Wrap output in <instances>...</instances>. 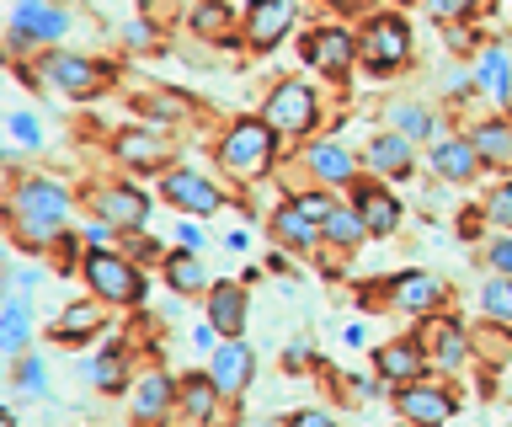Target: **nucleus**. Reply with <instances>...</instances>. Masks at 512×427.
Here are the masks:
<instances>
[{
	"label": "nucleus",
	"instance_id": "obj_8",
	"mask_svg": "<svg viewBox=\"0 0 512 427\" xmlns=\"http://www.w3.org/2000/svg\"><path fill=\"white\" fill-rule=\"evenodd\" d=\"M288 22H294V0H256L251 22H246L251 49H272V43L288 33Z\"/></svg>",
	"mask_w": 512,
	"mask_h": 427
},
{
	"label": "nucleus",
	"instance_id": "obj_43",
	"mask_svg": "<svg viewBox=\"0 0 512 427\" xmlns=\"http://www.w3.org/2000/svg\"><path fill=\"white\" fill-rule=\"evenodd\" d=\"M139 6H155V0H139Z\"/></svg>",
	"mask_w": 512,
	"mask_h": 427
},
{
	"label": "nucleus",
	"instance_id": "obj_13",
	"mask_svg": "<svg viewBox=\"0 0 512 427\" xmlns=\"http://www.w3.org/2000/svg\"><path fill=\"white\" fill-rule=\"evenodd\" d=\"M208 326L224 331V337H240V326H246V299H240L235 283H214V305H208Z\"/></svg>",
	"mask_w": 512,
	"mask_h": 427
},
{
	"label": "nucleus",
	"instance_id": "obj_29",
	"mask_svg": "<svg viewBox=\"0 0 512 427\" xmlns=\"http://www.w3.org/2000/svg\"><path fill=\"white\" fill-rule=\"evenodd\" d=\"M96 326H102V310H96V305H70L59 315L54 337H80V331H96Z\"/></svg>",
	"mask_w": 512,
	"mask_h": 427
},
{
	"label": "nucleus",
	"instance_id": "obj_17",
	"mask_svg": "<svg viewBox=\"0 0 512 427\" xmlns=\"http://www.w3.org/2000/svg\"><path fill=\"white\" fill-rule=\"evenodd\" d=\"M432 299H438V283H432L427 273H406V278H395L390 283V305L395 310H427L432 305Z\"/></svg>",
	"mask_w": 512,
	"mask_h": 427
},
{
	"label": "nucleus",
	"instance_id": "obj_6",
	"mask_svg": "<svg viewBox=\"0 0 512 427\" xmlns=\"http://www.w3.org/2000/svg\"><path fill=\"white\" fill-rule=\"evenodd\" d=\"M406 27H400L395 17L390 22H374V27H368V38H363V59H368V65H374L379 75L384 70H400V65H406Z\"/></svg>",
	"mask_w": 512,
	"mask_h": 427
},
{
	"label": "nucleus",
	"instance_id": "obj_4",
	"mask_svg": "<svg viewBox=\"0 0 512 427\" xmlns=\"http://www.w3.org/2000/svg\"><path fill=\"white\" fill-rule=\"evenodd\" d=\"M267 123L278 134H304L315 123V91L299 86V81L278 86V91H272V102H267Z\"/></svg>",
	"mask_w": 512,
	"mask_h": 427
},
{
	"label": "nucleus",
	"instance_id": "obj_23",
	"mask_svg": "<svg viewBox=\"0 0 512 427\" xmlns=\"http://www.w3.org/2000/svg\"><path fill=\"white\" fill-rule=\"evenodd\" d=\"M272 230H278V235H283V241H294V246H310V241H315V235H320V230H326V225H315V219H310V214H304V209H299V203H288V209L278 214V225H272Z\"/></svg>",
	"mask_w": 512,
	"mask_h": 427
},
{
	"label": "nucleus",
	"instance_id": "obj_7",
	"mask_svg": "<svg viewBox=\"0 0 512 427\" xmlns=\"http://www.w3.org/2000/svg\"><path fill=\"white\" fill-rule=\"evenodd\" d=\"M160 193H166L171 203H182V209H192V214H214L219 209V187L208 177H198V171H171V177L160 182Z\"/></svg>",
	"mask_w": 512,
	"mask_h": 427
},
{
	"label": "nucleus",
	"instance_id": "obj_21",
	"mask_svg": "<svg viewBox=\"0 0 512 427\" xmlns=\"http://www.w3.org/2000/svg\"><path fill=\"white\" fill-rule=\"evenodd\" d=\"M310 166H315V177H320V182H331V187H342V182L352 177V155H347L342 145H315Z\"/></svg>",
	"mask_w": 512,
	"mask_h": 427
},
{
	"label": "nucleus",
	"instance_id": "obj_31",
	"mask_svg": "<svg viewBox=\"0 0 512 427\" xmlns=\"http://www.w3.org/2000/svg\"><path fill=\"white\" fill-rule=\"evenodd\" d=\"M363 230H368V225H363V214H342V209H336V214L326 219V235H331L336 246H358V241H363Z\"/></svg>",
	"mask_w": 512,
	"mask_h": 427
},
{
	"label": "nucleus",
	"instance_id": "obj_22",
	"mask_svg": "<svg viewBox=\"0 0 512 427\" xmlns=\"http://www.w3.org/2000/svg\"><path fill=\"white\" fill-rule=\"evenodd\" d=\"M27 326H32L27 299H11V305H6V321H0V347H6V353H22V347H27Z\"/></svg>",
	"mask_w": 512,
	"mask_h": 427
},
{
	"label": "nucleus",
	"instance_id": "obj_1",
	"mask_svg": "<svg viewBox=\"0 0 512 427\" xmlns=\"http://www.w3.org/2000/svg\"><path fill=\"white\" fill-rule=\"evenodd\" d=\"M11 214H16V230H22L27 241H54L59 225H64V193L54 182H22Z\"/></svg>",
	"mask_w": 512,
	"mask_h": 427
},
{
	"label": "nucleus",
	"instance_id": "obj_38",
	"mask_svg": "<svg viewBox=\"0 0 512 427\" xmlns=\"http://www.w3.org/2000/svg\"><path fill=\"white\" fill-rule=\"evenodd\" d=\"M11 134H16V145H38V139H43L38 123H32V113H16L11 118Z\"/></svg>",
	"mask_w": 512,
	"mask_h": 427
},
{
	"label": "nucleus",
	"instance_id": "obj_28",
	"mask_svg": "<svg viewBox=\"0 0 512 427\" xmlns=\"http://www.w3.org/2000/svg\"><path fill=\"white\" fill-rule=\"evenodd\" d=\"M432 358H438L443 369H459V363H464V331H459L454 321H443V326H438V342H432Z\"/></svg>",
	"mask_w": 512,
	"mask_h": 427
},
{
	"label": "nucleus",
	"instance_id": "obj_33",
	"mask_svg": "<svg viewBox=\"0 0 512 427\" xmlns=\"http://www.w3.org/2000/svg\"><path fill=\"white\" fill-rule=\"evenodd\" d=\"M390 123H395L400 134H432V118L422 113V107H395Z\"/></svg>",
	"mask_w": 512,
	"mask_h": 427
},
{
	"label": "nucleus",
	"instance_id": "obj_32",
	"mask_svg": "<svg viewBox=\"0 0 512 427\" xmlns=\"http://www.w3.org/2000/svg\"><path fill=\"white\" fill-rule=\"evenodd\" d=\"M182 390H187L182 401H187V411H192V417H208V411H214V395H219V385H214V379H187Z\"/></svg>",
	"mask_w": 512,
	"mask_h": 427
},
{
	"label": "nucleus",
	"instance_id": "obj_41",
	"mask_svg": "<svg viewBox=\"0 0 512 427\" xmlns=\"http://www.w3.org/2000/svg\"><path fill=\"white\" fill-rule=\"evenodd\" d=\"M491 262H496V267H502V273L512 278V241H502V246H496V251H491Z\"/></svg>",
	"mask_w": 512,
	"mask_h": 427
},
{
	"label": "nucleus",
	"instance_id": "obj_27",
	"mask_svg": "<svg viewBox=\"0 0 512 427\" xmlns=\"http://www.w3.org/2000/svg\"><path fill=\"white\" fill-rule=\"evenodd\" d=\"M166 401H171V385H166L160 374H150V379L139 385V395H134V417H139V422H150Z\"/></svg>",
	"mask_w": 512,
	"mask_h": 427
},
{
	"label": "nucleus",
	"instance_id": "obj_25",
	"mask_svg": "<svg viewBox=\"0 0 512 427\" xmlns=\"http://www.w3.org/2000/svg\"><path fill=\"white\" fill-rule=\"evenodd\" d=\"M475 150L486 155V161H496V166H512V134L502 129V123H486V129L475 134Z\"/></svg>",
	"mask_w": 512,
	"mask_h": 427
},
{
	"label": "nucleus",
	"instance_id": "obj_12",
	"mask_svg": "<svg viewBox=\"0 0 512 427\" xmlns=\"http://www.w3.org/2000/svg\"><path fill=\"white\" fill-rule=\"evenodd\" d=\"M144 214H150V203H144V193H134V187H112V193H102V219L118 230H139Z\"/></svg>",
	"mask_w": 512,
	"mask_h": 427
},
{
	"label": "nucleus",
	"instance_id": "obj_24",
	"mask_svg": "<svg viewBox=\"0 0 512 427\" xmlns=\"http://www.w3.org/2000/svg\"><path fill=\"white\" fill-rule=\"evenodd\" d=\"M480 81H486L496 97L512 107V70H507V54L502 49H486V59H480Z\"/></svg>",
	"mask_w": 512,
	"mask_h": 427
},
{
	"label": "nucleus",
	"instance_id": "obj_9",
	"mask_svg": "<svg viewBox=\"0 0 512 427\" xmlns=\"http://www.w3.org/2000/svg\"><path fill=\"white\" fill-rule=\"evenodd\" d=\"M395 401H400V411H406L411 422H427V427H438V422L454 417V395L432 390V385H411V390H400Z\"/></svg>",
	"mask_w": 512,
	"mask_h": 427
},
{
	"label": "nucleus",
	"instance_id": "obj_30",
	"mask_svg": "<svg viewBox=\"0 0 512 427\" xmlns=\"http://www.w3.org/2000/svg\"><path fill=\"white\" fill-rule=\"evenodd\" d=\"M486 315L491 321H502V326H512V278H496V283H486Z\"/></svg>",
	"mask_w": 512,
	"mask_h": 427
},
{
	"label": "nucleus",
	"instance_id": "obj_5",
	"mask_svg": "<svg viewBox=\"0 0 512 427\" xmlns=\"http://www.w3.org/2000/svg\"><path fill=\"white\" fill-rule=\"evenodd\" d=\"M64 11H54V6H43V0H16V11H11V43L22 49V43H32V38H59L64 33Z\"/></svg>",
	"mask_w": 512,
	"mask_h": 427
},
{
	"label": "nucleus",
	"instance_id": "obj_18",
	"mask_svg": "<svg viewBox=\"0 0 512 427\" xmlns=\"http://www.w3.org/2000/svg\"><path fill=\"white\" fill-rule=\"evenodd\" d=\"M118 155L128 166H160V161H171V145H166V134H123Z\"/></svg>",
	"mask_w": 512,
	"mask_h": 427
},
{
	"label": "nucleus",
	"instance_id": "obj_42",
	"mask_svg": "<svg viewBox=\"0 0 512 427\" xmlns=\"http://www.w3.org/2000/svg\"><path fill=\"white\" fill-rule=\"evenodd\" d=\"M304 358H310V347H304V342H294V347H288V369H299Z\"/></svg>",
	"mask_w": 512,
	"mask_h": 427
},
{
	"label": "nucleus",
	"instance_id": "obj_39",
	"mask_svg": "<svg viewBox=\"0 0 512 427\" xmlns=\"http://www.w3.org/2000/svg\"><path fill=\"white\" fill-rule=\"evenodd\" d=\"M475 0H427V11L432 17H459V11H470Z\"/></svg>",
	"mask_w": 512,
	"mask_h": 427
},
{
	"label": "nucleus",
	"instance_id": "obj_36",
	"mask_svg": "<svg viewBox=\"0 0 512 427\" xmlns=\"http://www.w3.org/2000/svg\"><path fill=\"white\" fill-rule=\"evenodd\" d=\"M491 219H496V225H507V230H512V182H507V187H496V193H491Z\"/></svg>",
	"mask_w": 512,
	"mask_h": 427
},
{
	"label": "nucleus",
	"instance_id": "obj_15",
	"mask_svg": "<svg viewBox=\"0 0 512 427\" xmlns=\"http://www.w3.org/2000/svg\"><path fill=\"white\" fill-rule=\"evenodd\" d=\"M374 363H379L384 379H416V374L427 369V358H422V347H416V342H390V347H379Z\"/></svg>",
	"mask_w": 512,
	"mask_h": 427
},
{
	"label": "nucleus",
	"instance_id": "obj_14",
	"mask_svg": "<svg viewBox=\"0 0 512 427\" xmlns=\"http://www.w3.org/2000/svg\"><path fill=\"white\" fill-rule=\"evenodd\" d=\"M304 59H310L315 70H326V75H342L352 65V38L347 33H315L310 49H304Z\"/></svg>",
	"mask_w": 512,
	"mask_h": 427
},
{
	"label": "nucleus",
	"instance_id": "obj_35",
	"mask_svg": "<svg viewBox=\"0 0 512 427\" xmlns=\"http://www.w3.org/2000/svg\"><path fill=\"white\" fill-rule=\"evenodd\" d=\"M224 22H230V11H224L219 0H208L198 17H192V27H198V33H224Z\"/></svg>",
	"mask_w": 512,
	"mask_h": 427
},
{
	"label": "nucleus",
	"instance_id": "obj_34",
	"mask_svg": "<svg viewBox=\"0 0 512 427\" xmlns=\"http://www.w3.org/2000/svg\"><path fill=\"white\" fill-rule=\"evenodd\" d=\"M118 353H123V347H107L102 363H96V385H102V390H118V385H123V374H118Z\"/></svg>",
	"mask_w": 512,
	"mask_h": 427
},
{
	"label": "nucleus",
	"instance_id": "obj_40",
	"mask_svg": "<svg viewBox=\"0 0 512 427\" xmlns=\"http://www.w3.org/2000/svg\"><path fill=\"white\" fill-rule=\"evenodd\" d=\"M288 427H336V422L326 417V411H299V417L288 422Z\"/></svg>",
	"mask_w": 512,
	"mask_h": 427
},
{
	"label": "nucleus",
	"instance_id": "obj_2",
	"mask_svg": "<svg viewBox=\"0 0 512 427\" xmlns=\"http://www.w3.org/2000/svg\"><path fill=\"white\" fill-rule=\"evenodd\" d=\"M86 278H91V289L102 294L107 305H134V299L144 294L139 278H134V267H128L123 257H112V251H91V257H86Z\"/></svg>",
	"mask_w": 512,
	"mask_h": 427
},
{
	"label": "nucleus",
	"instance_id": "obj_26",
	"mask_svg": "<svg viewBox=\"0 0 512 427\" xmlns=\"http://www.w3.org/2000/svg\"><path fill=\"white\" fill-rule=\"evenodd\" d=\"M166 278H171V289H182V294H192V289H203V283H208L203 262H198V257H187V251L166 262Z\"/></svg>",
	"mask_w": 512,
	"mask_h": 427
},
{
	"label": "nucleus",
	"instance_id": "obj_16",
	"mask_svg": "<svg viewBox=\"0 0 512 427\" xmlns=\"http://www.w3.org/2000/svg\"><path fill=\"white\" fill-rule=\"evenodd\" d=\"M432 166H438L448 182H464V177L480 166V150L470 145V139H443V145L432 150Z\"/></svg>",
	"mask_w": 512,
	"mask_h": 427
},
{
	"label": "nucleus",
	"instance_id": "obj_37",
	"mask_svg": "<svg viewBox=\"0 0 512 427\" xmlns=\"http://www.w3.org/2000/svg\"><path fill=\"white\" fill-rule=\"evenodd\" d=\"M16 385H22L27 395H43V363H22V369H16Z\"/></svg>",
	"mask_w": 512,
	"mask_h": 427
},
{
	"label": "nucleus",
	"instance_id": "obj_10",
	"mask_svg": "<svg viewBox=\"0 0 512 427\" xmlns=\"http://www.w3.org/2000/svg\"><path fill=\"white\" fill-rule=\"evenodd\" d=\"M251 347H240V342H230V347H219L214 353V385H219V395H240L246 390V379H251Z\"/></svg>",
	"mask_w": 512,
	"mask_h": 427
},
{
	"label": "nucleus",
	"instance_id": "obj_11",
	"mask_svg": "<svg viewBox=\"0 0 512 427\" xmlns=\"http://www.w3.org/2000/svg\"><path fill=\"white\" fill-rule=\"evenodd\" d=\"M43 75L54 86H64L70 97H91V91H96V70L86 65V59H70V54H48L43 59Z\"/></svg>",
	"mask_w": 512,
	"mask_h": 427
},
{
	"label": "nucleus",
	"instance_id": "obj_19",
	"mask_svg": "<svg viewBox=\"0 0 512 427\" xmlns=\"http://www.w3.org/2000/svg\"><path fill=\"white\" fill-rule=\"evenodd\" d=\"M358 214H363V225L368 230H395V219H400V203L390 198V193H384V187H363V193H358Z\"/></svg>",
	"mask_w": 512,
	"mask_h": 427
},
{
	"label": "nucleus",
	"instance_id": "obj_20",
	"mask_svg": "<svg viewBox=\"0 0 512 427\" xmlns=\"http://www.w3.org/2000/svg\"><path fill=\"white\" fill-rule=\"evenodd\" d=\"M368 166H374V171H411L406 134H379L374 145H368Z\"/></svg>",
	"mask_w": 512,
	"mask_h": 427
},
{
	"label": "nucleus",
	"instance_id": "obj_3",
	"mask_svg": "<svg viewBox=\"0 0 512 427\" xmlns=\"http://www.w3.org/2000/svg\"><path fill=\"white\" fill-rule=\"evenodd\" d=\"M272 123H235L230 139H224V166L230 171H246V177H256V171L267 166V155H272Z\"/></svg>",
	"mask_w": 512,
	"mask_h": 427
}]
</instances>
